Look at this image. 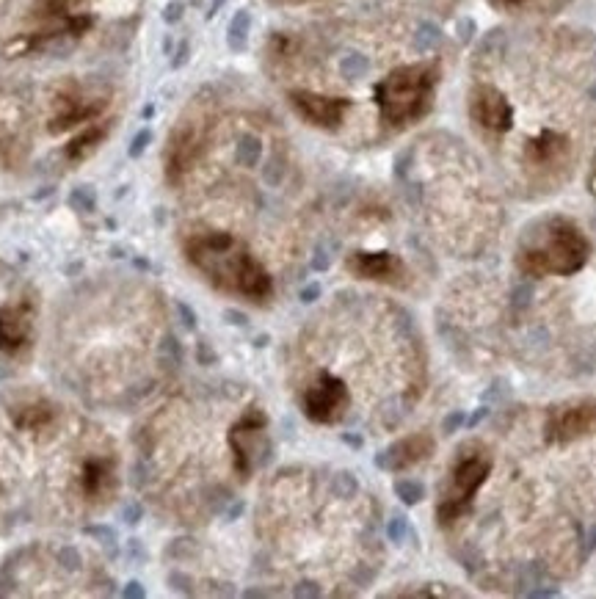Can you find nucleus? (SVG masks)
I'll return each mask as SVG.
<instances>
[{"instance_id":"7c9ffc66","label":"nucleus","mask_w":596,"mask_h":599,"mask_svg":"<svg viewBox=\"0 0 596 599\" xmlns=\"http://www.w3.org/2000/svg\"><path fill=\"white\" fill-rule=\"evenodd\" d=\"M528 296H530V288L516 290V296H514L516 307H525V304H528Z\"/></svg>"},{"instance_id":"5701e85b","label":"nucleus","mask_w":596,"mask_h":599,"mask_svg":"<svg viewBox=\"0 0 596 599\" xmlns=\"http://www.w3.org/2000/svg\"><path fill=\"white\" fill-rule=\"evenodd\" d=\"M395 492H398V497H401L406 506H414V503H420V497L425 495L423 484H417V481H398L395 484Z\"/></svg>"},{"instance_id":"f257e3e1","label":"nucleus","mask_w":596,"mask_h":599,"mask_svg":"<svg viewBox=\"0 0 596 599\" xmlns=\"http://www.w3.org/2000/svg\"><path fill=\"white\" fill-rule=\"evenodd\" d=\"M185 257L218 290L252 301H265L274 293L268 271L230 232H196L185 241Z\"/></svg>"},{"instance_id":"cd10ccee","label":"nucleus","mask_w":596,"mask_h":599,"mask_svg":"<svg viewBox=\"0 0 596 599\" xmlns=\"http://www.w3.org/2000/svg\"><path fill=\"white\" fill-rule=\"evenodd\" d=\"M475 36V20H461L459 23V39L461 42H470Z\"/></svg>"},{"instance_id":"4be33fe9","label":"nucleus","mask_w":596,"mask_h":599,"mask_svg":"<svg viewBox=\"0 0 596 599\" xmlns=\"http://www.w3.org/2000/svg\"><path fill=\"white\" fill-rule=\"evenodd\" d=\"M439 39H442V31L434 23H423L414 34V47L417 50H431V47L439 45Z\"/></svg>"},{"instance_id":"2eb2a0df","label":"nucleus","mask_w":596,"mask_h":599,"mask_svg":"<svg viewBox=\"0 0 596 599\" xmlns=\"http://www.w3.org/2000/svg\"><path fill=\"white\" fill-rule=\"evenodd\" d=\"M470 111L472 119L481 122L483 127H489V130L503 133V130L511 127V105L497 89H489V86L475 89L470 100Z\"/></svg>"},{"instance_id":"4468645a","label":"nucleus","mask_w":596,"mask_h":599,"mask_svg":"<svg viewBox=\"0 0 596 599\" xmlns=\"http://www.w3.org/2000/svg\"><path fill=\"white\" fill-rule=\"evenodd\" d=\"M348 268L356 277L379 279V282H392V285H398L406 274L401 260L390 252H354L348 257Z\"/></svg>"},{"instance_id":"4c0bfd02","label":"nucleus","mask_w":596,"mask_h":599,"mask_svg":"<svg viewBox=\"0 0 596 599\" xmlns=\"http://www.w3.org/2000/svg\"><path fill=\"white\" fill-rule=\"evenodd\" d=\"M508 3H519V0H508Z\"/></svg>"},{"instance_id":"aec40b11","label":"nucleus","mask_w":596,"mask_h":599,"mask_svg":"<svg viewBox=\"0 0 596 599\" xmlns=\"http://www.w3.org/2000/svg\"><path fill=\"white\" fill-rule=\"evenodd\" d=\"M367 70H370V61H367L362 53H348V56L340 61V72H343L348 81H359V78H365Z\"/></svg>"},{"instance_id":"f3484780","label":"nucleus","mask_w":596,"mask_h":599,"mask_svg":"<svg viewBox=\"0 0 596 599\" xmlns=\"http://www.w3.org/2000/svg\"><path fill=\"white\" fill-rule=\"evenodd\" d=\"M105 136H108V127L105 125L86 127L83 133H78V136L69 141L67 147H64V158H67L69 163L86 161V158H89V155H92V152L97 150L100 144H103Z\"/></svg>"},{"instance_id":"6ab92c4d","label":"nucleus","mask_w":596,"mask_h":599,"mask_svg":"<svg viewBox=\"0 0 596 599\" xmlns=\"http://www.w3.org/2000/svg\"><path fill=\"white\" fill-rule=\"evenodd\" d=\"M249 25H252V17L246 9L232 17L230 31H227V42H230L232 50H243L246 47V39H249Z\"/></svg>"},{"instance_id":"bb28decb","label":"nucleus","mask_w":596,"mask_h":599,"mask_svg":"<svg viewBox=\"0 0 596 599\" xmlns=\"http://www.w3.org/2000/svg\"><path fill=\"white\" fill-rule=\"evenodd\" d=\"M461 423H467V417L461 415V412H453V415L445 417V426H442V428H445V434H453V431H456Z\"/></svg>"},{"instance_id":"20e7f679","label":"nucleus","mask_w":596,"mask_h":599,"mask_svg":"<svg viewBox=\"0 0 596 599\" xmlns=\"http://www.w3.org/2000/svg\"><path fill=\"white\" fill-rule=\"evenodd\" d=\"M105 100L103 92H89L83 83L78 81H67L61 89L56 92V100H53V114H50V133H67L72 127L89 122L94 116H100L105 111Z\"/></svg>"},{"instance_id":"9d476101","label":"nucleus","mask_w":596,"mask_h":599,"mask_svg":"<svg viewBox=\"0 0 596 599\" xmlns=\"http://www.w3.org/2000/svg\"><path fill=\"white\" fill-rule=\"evenodd\" d=\"M588 434H596V401L561 406L547 420V442H555V445H566Z\"/></svg>"},{"instance_id":"0eeeda50","label":"nucleus","mask_w":596,"mask_h":599,"mask_svg":"<svg viewBox=\"0 0 596 599\" xmlns=\"http://www.w3.org/2000/svg\"><path fill=\"white\" fill-rule=\"evenodd\" d=\"M119 470H116L114 453H92L86 456L75 478V492L89 506H103L116 495Z\"/></svg>"},{"instance_id":"423d86ee","label":"nucleus","mask_w":596,"mask_h":599,"mask_svg":"<svg viewBox=\"0 0 596 599\" xmlns=\"http://www.w3.org/2000/svg\"><path fill=\"white\" fill-rule=\"evenodd\" d=\"M489 459L483 456H470L464 459L453 470V481H450V489L442 492V503H439V522L442 525H450L453 519L459 517L461 511L467 508V503L472 500V495L478 492V486L483 484V478L489 475Z\"/></svg>"},{"instance_id":"f704fd0d","label":"nucleus","mask_w":596,"mask_h":599,"mask_svg":"<svg viewBox=\"0 0 596 599\" xmlns=\"http://www.w3.org/2000/svg\"><path fill=\"white\" fill-rule=\"evenodd\" d=\"M221 6H224V0H213V6H210V17H213Z\"/></svg>"},{"instance_id":"ddd939ff","label":"nucleus","mask_w":596,"mask_h":599,"mask_svg":"<svg viewBox=\"0 0 596 599\" xmlns=\"http://www.w3.org/2000/svg\"><path fill=\"white\" fill-rule=\"evenodd\" d=\"M202 152V136L196 127H183L174 133V139L169 141V152H166V177L169 183H180L183 174L194 166V161Z\"/></svg>"},{"instance_id":"a878e982","label":"nucleus","mask_w":596,"mask_h":599,"mask_svg":"<svg viewBox=\"0 0 596 599\" xmlns=\"http://www.w3.org/2000/svg\"><path fill=\"white\" fill-rule=\"evenodd\" d=\"M149 139H152V133H149V130H141L136 136V141H133V147H130V158H138V155L144 152V147L149 144Z\"/></svg>"},{"instance_id":"f03ea898","label":"nucleus","mask_w":596,"mask_h":599,"mask_svg":"<svg viewBox=\"0 0 596 599\" xmlns=\"http://www.w3.org/2000/svg\"><path fill=\"white\" fill-rule=\"evenodd\" d=\"M533 238L536 243L522 246V252H519V268L525 274L569 277L588 263L591 243L569 219H550L544 224V230L533 232Z\"/></svg>"},{"instance_id":"c9c22d12","label":"nucleus","mask_w":596,"mask_h":599,"mask_svg":"<svg viewBox=\"0 0 596 599\" xmlns=\"http://www.w3.org/2000/svg\"><path fill=\"white\" fill-rule=\"evenodd\" d=\"M596 547V528H594V533H591V539H588V550H594Z\"/></svg>"},{"instance_id":"c756f323","label":"nucleus","mask_w":596,"mask_h":599,"mask_svg":"<svg viewBox=\"0 0 596 599\" xmlns=\"http://www.w3.org/2000/svg\"><path fill=\"white\" fill-rule=\"evenodd\" d=\"M180 14H183V6H180V3H172V6L166 9V14H163V17H166L169 23H174V20H180Z\"/></svg>"},{"instance_id":"2f4dec72","label":"nucleus","mask_w":596,"mask_h":599,"mask_svg":"<svg viewBox=\"0 0 596 599\" xmlns=\"http://www.w3.org/2000/svg\"><path fill=\"white\" fill-rule=\"evenodd\" d=\"M318 293H321V288H318V285H310V288H304V293H301V299H304V301L318 299Z\"/></svg>"},{"instance_id":"1a4fd4ad","label":"nucleus","mask_w":596,"mask_h":599,"mask_svg":"<svg viewBox=\"0 0 596 599\" xmlns=\"http://www.w3.org/2000/svg\"><path fill=\"white\" fill-rule=\"evenodd\" d=\"M348 409V390L332 373H321L315 384L304 392V415L312 423H337Z\"/></svg>"},{"instance_id":"b1692460","label":"nucleus","mask_w":596,"mask_h":599,"mask_svg":"<svg viewBox=\"0 0 596 599\" xmlns=\"http://www.w3.org/2000/svg\"><path fill=\"white\" fill-rule=\"evenodd\" d=\"M406 533H409V522H406V517L392 519V525H390V539H392V542H401Z\"/></svg>"},{"instance_id":"f8f14e48","label":"nucleus","mask_w":596,"mask_h":599,"mask_svg":"<svg viewBox=\"0 0 596 599\" xmlns=\"http://www.w3.org/2000/svg\"><path fill=\"white\" fill-rule=\"evenodd\" d=\"M290 103L310 125L323 127V130L340 127L345 111H348V100L343 97H323V94L312 92H290Z\"/></svg>"},{"instance_id":"7ed1b4c3","label":"nucleus","mask_w":596,"mask_h":599,"mask_svg":"<svg viewBox=\"0 0 596 599\" xmlns=\"http://www.w3.org/2000/svg\"><path fill=\"white\" fill-rule=\"evenodd\" d=\"M436 67H403L384 78L376 89V103L384 122L390 125H409L425 116L434 97Z\"/></svg>"},{"instance_id":"72a5a7b5","label":"nucleus","mask_w":596,"mask_h":599,"mask_svg":"<svg viewBox=\"0 0 596 599\" xmlns=\"http://www.w3.org/2000/svg\"><path fill=\"white\" fill-rule=\"evenodd\" d=\"M185 58H188V45H183V50L177 53V58H174V67H180V64H185Z\"/></svg>"},{"instance_id":"393cba45","label":"nucleus","mask_w":596,"mask_h":599,"mask_svg":"<svg viewBox=\"0 0 596 599\" xmlns=\"http://www.w3.org/2000/svg\"><path fill=\"white\" fill-rule=\"evenodd\" d=\"M337 492H340V495H343V497L354 495V492H356L354 478H351V475H348V473L337 475Z\"/></svg>"},{"instance_id":"a211bd4d","label":"nucleus","mask_w":596,"mask_h":599,"mask_svg":"<svg viewBox=\"0 0 596 599\" xmlns=\"http://www.w3.org/2000/svg\"><path fill=\"white\" fill-rule=\"evenodd\" d=\"M569 150V141L558 136V133H544L541 139L530 141V158H536L539 163H550L555 158H561L563 152Z\"/></svg>"},{"instance_id":"dca6fc26","label":"nucleus","mask_w":596,"mask_h":599,"mask_svg":"<svg viewBox=\"0 0 596 599\" xmlns=\"http://www.w3.org/2000/svg\"><path fill=\"white\" fill-rule=\"evenodd\" d=\"M431 450H434V439L428 437V434H414V437L401 439L390 450L379 453L376 464H379L381 470L398 473L403 467H412L417 461H423L425 456H431Z\"/></svg>"},{"instance_id":"e433bc0d","label":"nucleus","mask_w":596,"mask_h":599,"mask_svg":"<svg viewBox=\"0 0 596 599\" xmlns=\"http://www.w3.org/2000/svg\"><path fill=\"white\" fill-rule=\"evenodd\" d=\"M594 183H596V158H594Z\"/></svg>"},{"instance_id":"58836bf2","label":"nucleus","mask_w":596,"mask_h":599,"mask_svg":"<svg viewBox=\"0 0 596 599\" xmlns=\"http://www.w3.org/2000/svg\"><path fill=\"white\" fill-rule=\"evenodd\" d=\"M0 492H3V486H0Z\"/></svg>"},{"instance_id":"c85d7f7f","label":"nucleus","mask_w":596,"mask_h":599,"mask_svg":"<svg viewBox=\"0 0 596 599\" xmlns=\"http://www.w3.org/2000/svg\"><path fill=\"white\" fill-rule=\"evenodd\" d=\"M265 180H268V183H279V180H282V166H279V161L265 166Z\"/></svg>"},{"instance_id":"412c9836","label":"nucleus","mask_w":596,"mask_h":599,"mask_svg":"<svg viewBox=\"0 0 596 599\" xmlns=\"http://www.w3.org/2000/svg\"><path fill=\"white\" fill-rule=\"evenodd\" d=\"M260 155H263V144H260V139H254V136H243V139L238 141V161H241L243 166H254V163L260 161Z\"/></svg>"},{"instance_id":"9b49d317","label":"nucleus","mask_w":596,"mask_h":599,"mask_svg":"<svg viewBox=\"0 0 596 599\" xmlns=\"http://www.w3.org/2000/svg\"><path fill=\"white\" fill-rule=\"evenodd\" d=\"M9 417L17 431L25 434H39L47 428L56 426L58 420V406L53 401H47L45 395H17L12 404H9Z\"/></svg>"},{"instance_id":"473e14b6","label":"nucleus","mask_w":596,"mask_h":599,"mask_svg":"<svg viewBox=\"0 0 596 599\" xmlns=\"http://www.w3.org/2000/svg\"><path fill=\"white\" fill-rule=\"evenodd\" d=\"M486 412H489V409H481V412H475V415L470 417V420H467V426H478V423H481L483 417H486Z\"/></svg>"},{"instance_id":"6e6552de","label":"nucleus","mask_w":596,"mask_h":599,"mask_svg":"<svg viewBox=\"0 0 596 599\" xmlns=\"http://www.w3.org/2000/svg\"><path fill=\"white\" fill-rule=\"evenodd\" d=\"M36 301L31 296L0 307V351L23 354L34 343Z\"/></svg>"},{"instance_id":"39448f33","label":"nucleus","mask_w":596,"mask_h":599,"mask_svg":"<svg viewBox=\"0 0 596 599\" xmlns=\"http://www.w3.org/2000/svg\"><path fill=\"white\" fill-rule=\"evenodd\" d=\"M265 426L268 420L260 409H249L246 415L232 426L230 448L235 453V470L241 478H249L252 470L260 464L268 453V439H265Z\"/></svg>"}]
</instances>
